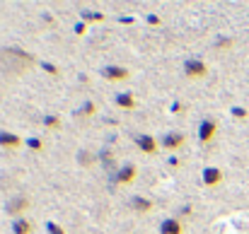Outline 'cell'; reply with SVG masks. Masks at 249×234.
Segmentation results:
<instances>
[{
	"mask_svg": "<svg viewBox=\"0 0 249 234\" xmlns=\"http://www.w3.org/2000/svg\"><path fill=\"white\" fill-rule=\"evenodd\" d=\"M184 230H181V222L179 220H174V217H169V220H165L162 225H160V234H181Z\"/></svg>",
	"mask_w": 249,
	"mask_h": 234,
	"instance_id": "obj_11",
	"label": "cell"
},
{
	"mask_svg": "<svg viewBox=\"0 0 249 234\" xmlns=\"http://www.w3.org/2000/svg\"><path fill=\"white\" fill-rule=\"evenodd\" d=\"M215 133H218V126H215V121L206 118V121L201 123V128H198V140H201V143H211Z\"/></svg>",
	"mask_w": 249,
	"mask_h": 234,
	"instance_id": "obj_3",
	"label": "cell"
},
{
	"mask_svg": "<svg viewBox=\"0 0 249 234\" xmlns=\"http://www.w3.org/2000/svg\"><path fill=\"white\" fill-rule=\"evenodd\" d=\"M184 145V135L181 133H167L165 138H162V148H167V150H179Z\"/></svg>",
	"mask_w": 249,
	"mask_h": 234,
	"instance_id": "obj_8",
	"label": "cell"
},
{
	"mask_svg": "<svg viewBox=\"0 0 249 234\" xmlns=\"http://www.w3.org/2000/svg\"><path fill=\"white\" fill-rule=\"evenodd\" d=\"M94 109H97V106H94V101H85L83 104V111L87 114V116H92V114H94Z\"/></svg>",
	"mask_w": 249,
	"mask_h": 234,
	"instance_id": "obj_23",
	"label": "cell"
},
{
	"mask_svg": "<svg viewBox=\"0 0 249 234\" xmlns=\"http://www.w3.org/2000/svg\"><path fill=\"white\" fill-rule=\"evenodd\" d=\"M85 29H87L85 22H78V24H75V34H85Z\"/></svg>",
	"mask_w": 249,
	"mask_h": 234,
	"instance_id": "obj_26",
	"label": "cell"
},
{
	"mask_svg": "<svg viewBox=\"0 0 249 234\" xmlns=\"http://www.w3.org/2000/svg\"><path fill=\"white\" fill-rule=\"evenodd\" d=\"M116 106H121V109L131 111V109H136V97H133V94H128V92H124V94H119V97H116Z\"/></svg>",
	"mask_w": 249,
	"mask_h": 234,
	"instance_id": "obj_12",
	"label": "cell"
},
{
	"mask_svg": "<svg viewBox=\"0 0 249 234\" xmlns=\"http://www.w3.org/2000/svg\"><path fill=\"white\" fill-rule=\"evenodd\" d=\"M97 157L102 159V167H107V169H114V167H116V159H114V152H111V150H104V148H102V152Z\"/></svg>",
	"mask_w": 249,
	"mask_h": 234,
	"instance_id": "obj_15",
	"label": "cell"
},
{
	"mask_svg": "<svg viewBox=\"0 0 249 234\" xmlns=\"http://www.w3.org/2000/svg\"><path fill=\"white\" fill-rule=\"evenodd\" d=\"M27 208H29V201H27L24 196H17V198H12V201L5 205V213H7V215H22Z\"/></svg>",
	"mask_w": 249,
	"mask_h": 234,
	"instance_id": "obj_4",
	"label": "cell"
},
{
	"mask_svg": "<svg viewBox=\"0 0 249 234\" xmlns=\"http://www.w3.org/2000/svg\"><path fill=\"white\" fill-rule=\"evenodd\" d=\"M0 145L2 148H7V150H17V148H22V138L19 135H15V133H0Z\"/></svg>",
	"mask_w": 249,
	"mask_h": 234,
	"instance_id": "obj_9",
	"label": "cell"
},
{
	"mask_svg": "<svg viewBox=\"0 0 249 234\" xmlns=\"http://www.w3.org/2000/svg\"><path fill=\"white\" fill-rule=\"evenodd\" d=\"M148 24H150V27H158V24H160V17H158V15H148Z\"/></svg>",
	"mask_w": 249,
	"mask_h": 234,
	"instance_id": "obj_25",
	"label": "cell"
},
{
	"mask_svg": "<svg viewBox=\"0 0 249 234\" xmlns=\"http://www.w3.org/2000/svg\"><path fill=\"white\" fill-rule=\"evenodd\" d=\"M184 73H186L189 78H203L208 70H206V63H203V61L191 58V61H186V63H184Z\"/></svg>",
	"mask_w": 249,
	"mask_h": 234,
	"instance_id": "obj_2",
	"label": "cell"
},
{
	"mask_svg": "<svg viewBox=\"0 0 249 234\" xmlns=\"http://www.w3.org/2000/svg\"><path fill=\"white\" fill-rule=\"evenodd\" d=\"M136 145H138L143 152H148V155H153V152L158 150V140H155L153 135H138V138H136Z\"/></svg>",
	"mask_w": 249,
	"mask_h": 234,
	"instance_id": "obj_7",
	"label": "cell"
},
{
	"mask_svg": "<svg viewBox=\"0 0 249 234\" xmlns=\"http://www.w3.org/2000/svg\"><path fill=\"white\" fill-rule=\"evenodd\" d=\"M46 230H49V234H66V230L56 222H46Z\"/></svg>",
	"mask_w": 249,
	"mask_h": 234,
	"instance_id": "obj_20",
	"label": "cell"
},
{
	"mask_svg": "<svg viewBox=\"0 0 249 234\" xmlns=\"http://www.w3.org/2000/svg\"><path fill=\"white\" fill-rule=\"evenodd\" d=\"M232 116H235V118H247V109H242V106H235V109H232Z\"/></svg>",
	"mask_w": 249,
	"mask_h": 234,
	"instance_id": "obj_22",
	"label": "cell"
},
{
	"mask_svg": "<svg viewBox=\"0 0 249 234\" xmlns=\"http://www.w3.org/2000/svg\"><path fill=\"white\" fill-rule=\"evenodd\" d=\"M102 75L107 80H111V82H121V80L128 78V70L119 68V66H107V68H102Z\"/></svg>",
	"mask_w": 249,
	"mask_h": 234,
	"instance_id": "obj_5",
	"label": "cell"
},
{
	"mask_svg": "<svg viewBox=\"0 0 249 234\" xmlns=\"http://www.w3.org/2000/svg\"><path fill=\"white\" fill-rule=\"evenodd\" d=\"M133 179H136V167L133 164H124L119 169V174H116V181L119 184H131Z\"/></svg>",
	"mask_w": 249,
	"mask_h": 234,
	"instance_id": "obj_10",
	"label": "cell"
},
{
	"mask_svg": "<svg viewBox=\"0 0 249 234\" xmlns=\"http://www.w3.org/2000/svg\"><path fill=\"white\" fill-rule=\"evenodd\" d=\"M131 208H133V210H138V213H148V210H153V203H150L148 198L136 196V198H131Z\"/></svg>",
	"mask_w": 249,
	"mask_h": 234,
	"instance_id": "obj_13",
	"label": "cell"
},
{
	"mask_svg": "<svg viewBox=\"0 0 249 234\" xmlns=\"http://www.w3.org/2000/svg\"><path fill=\"white\" fill-rule=\"evenodd\" d=\"M80 17L87 19V22H102V19H104V15H102V12H89V10H83V12H80Z\"/></svg>",
	"mask_w": 249,
	"mask_h": 234,
	"instance_id": "obj_17",
	"label": "cell"
},
{
	"mask_svg": "<svg viewBox=\"0 0 249 234\" xmlns=\"http://www.w3.org/2000/svg\"><path fill=\"white\" fill-rule=\"evenodd\" d=\"M41 68H44L49 75H58V68H56L53 63H41Z\"/></svg>",
	"mask_w": 249,
	"mask_h": 234,
	"instance_id": "obj_21",
	"label": "cell"
},
{
	"mask_svg": "<svg viewBox=\"0 0 249 234\" xmlns=\"http://www.w3.org/2000/svg\"><path fill=\"white\" fill-rule=\"evenodd\" d=\"M232 46V39H218V49H230Z\"/></svg>",
	"mask_w": 249,
	"mask_h": 234,
	"instance_id": "obj_24",
	"label": "cell"
},
{
	"mask_svg": "<svg viewBox=\"0 0 249 234\" xmlns=\"http://www.w3.org/2000/svg\"><path fill=\"white\" fill-rule=\"evenodd\" d=\"M0 61L7 68H12L15 73H22V70L34 66V56L22 51V49H5V51H0Z\"/></svg>",
	"mask_w": 249,
	"mask_h": 234,
	"instance_id": "obj_1",
	"label": "cell"
},
{
	"mask_svg": "<svg viewBox=\"0 0 249 234\" xmlns=\"http://www.w3.org/2000/svg\"><path fill=\"white\" fill-rule=\"evenodd\" d=\"M172 111H174V114H179V111H184V104H179V101H174V104H172Z\"/></svg>",
	"mask_w": 249,
	"mask_h": 234,
	"instance_id": "obj_27",
	"label": "cell"
},
{
	"mask_svg": "<svg viewBox=\"0 0 249 234\" xmlns=\"http://www.w3.org/2000/svg\"><path fill=\"white\" fill-rule=\"evenodd\" d=\"M27 148L34 150V152H41V150H44V143H41L39 138H29V140H27Z\"/></svg>",
	"mask_w": 249,
	"mask_h": 234,
	"instance_id": "obj_19",
	"label": "cell"
},
{
	"mask_svg": "<svg viewBox=\"0 0 249 234\" xmlns=\"http://www.w3.org/2000/svg\"><path fill=\"white\" fill-rule=\"evenodd\" d=\"M29 232H32V222H27L24 217L12 222V234H29Z\"/></svg>",
	"mask_w": 249,
	"mask_h": 234,
	"instance_id": "obj_14",
	"label": "cell"
},
{
	"mask_svg": "<svg viewBox=\"0 0 249 234\" xmlns=\"http://www.w3.org/2000/svg\"><path fill=\"white\" fill-rule=\"evenodd\" d=\"M223 181V171L218 167H206L203 169V186H218Z\"/></svg>",
	"mask_w": 249,
	"mask_h": 234,
	"instance_id": "obj_6",
	"label": "cell"
},
{
	"mask_svg": "<svg viewBox=\"0 0 249 234\" xmlns=\"http://www.w3.org/2000/svg\"><path fill=\"white\" fill-rule=\"evenodd\" d=\"M58 126H61L58 116H44V128H51V131H56Z\"/></svg>",
	"mask_w": 249,
	"mask_h": 234,
	"instance_id": "obj_18",
	"label": "cell"
},
{
	"mask_svg": "<svg viewBox=\"0 0 249 234\" xmlns=\"http://www.w3.org/2000/svg\"><path fill=\"white\" fill-rule=\"evenodd\" d=\"M78 162H80L83 167H92V164H94V155L87 152V150H83V152H78Z\"/></svg>",
	"mask_w": 249,
	"mask_h": 234,
	"instance_id": "obj_16",
	"label": "cell"
}]
</instances>
